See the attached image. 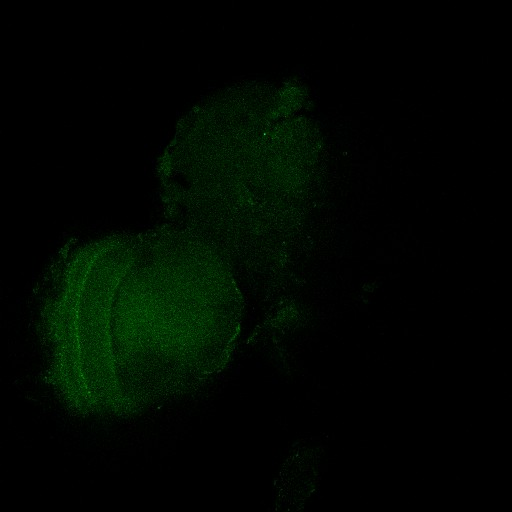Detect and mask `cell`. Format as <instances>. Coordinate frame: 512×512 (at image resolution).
Segmentation results:
<instances>
[{"mask_svg": "<svg viewBox=\"0 0 512 512\" xmlns=\"http://www.w3.org/2000/svg\"><path fill=\"white\" fill-rule=\"evenodd\" d=\"M62 264L46 308L51 381L79 414L127 416L167 352L166 320L192 313L184 306L222 282L216 259L189 238L117 235Z\"/></svg>", "mask_w": 512, "mask_h": 512, "instance_id": "1", "label": "cell"}]
</instances>
